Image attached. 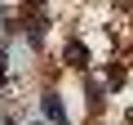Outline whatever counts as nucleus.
<instances>
[{"mask_svg":"<svg viewBox=\"0 0 133 125\" xmlns=\"http://www.w3.org/2000/svg\"><path fill=\"white\" fill-rule=\"evenodd\" d=\"M84 58H89V49H84L80 40H71V45H66V62H76V67H84Z\"/></svg>","mask_w":133,"mask_h":125,"instance_id":"obj_2","label":"nucleus"},{"mask_svg":"<svg viewBox=\"0 0 133 125\" xmlns=\"http://www.w3.org/2000/svg\"><path fill=\"white\" fill-rule=\"evenodd\" d=\"M44 116H49L53 125H66V112H62V103H58V94H44Z\"/></svg>","mask_w":133,"mask_h":125,"instance_id":"obj_1","label":"nucleus"},{"mask_svg":"<svg viewBox=\"0 0 133 125\" xmlns=\"http://www.w3.org/2000/svg\"><path fill=\"white\" fill-rule=\"evenodd\" d=\"M0 81H5V62H0Z\"/></svg>","mask_w":133,"mask_h":125,"instance_id":"obj_3","label":"nucleus"}]
</instances>
